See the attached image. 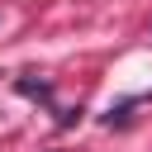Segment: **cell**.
<instances>
[{
    "instance_id": "obj_1",
    "label": "cell",
    "mask_w": 152,
    "mask_h": 152,
    "mask_svg": "<svg viewBox=\"0 0 152 152\" xmlns=\"http://www.w3.org/2000/svg\"><path fill=\"white\" fill-rule=\"evenodd\" d=\"M14 86H19V95H28V100H52V86H48V81H33V76H19Z\"/></svg>"
}]
</instances>
